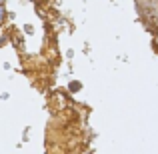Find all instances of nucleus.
Segmentation results:
<instances>
[{"mask_svg": "<svg viewBox=\"0 0 158 154\" xmlns=\"http://www.w3.org/2000/svg\"><path fill=\"white\" fill-rule=\"evenodd\" d=\"M0 18H2V8H0Z\"/></svg>", "mask_w": 158, "mask_h": 154, "instance_id": "obj_1", "label": "nucleus"}]
</instances>
